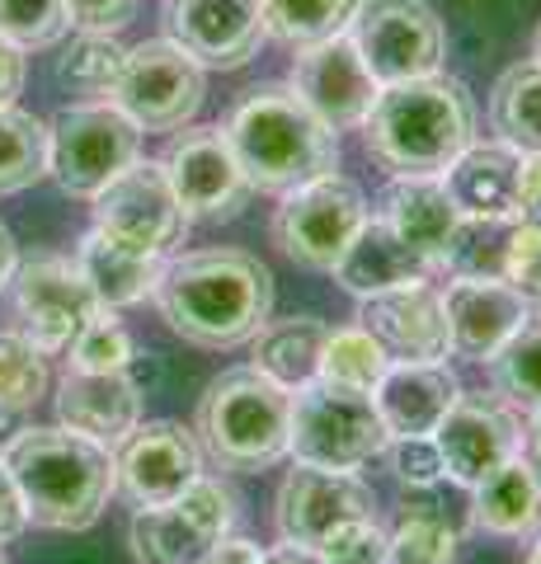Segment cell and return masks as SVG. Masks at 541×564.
I'll use <instances>...</instances> for the list:
<instances>
[{"mask_svg": "<svg viewBox=\"0 0 541 564\" xmlns=\"http://www.w3.org/2000/svg\"><path fill=\"white\" fill-rule=\"evenodd\" d=\"M194 437L207 462L231 475L273 470L288 456L292 391L255 367H231L198 395Z\"/></svg>", "mask_w": 541, "mask_h": 564, "instance_id": "obj_5", "label": "cell"}, {"mask_svg": "<svg viewBox=\"0 0 541 564\" xmlns=\"http://www.w3.org/2000/svg\"><path fill=\"white\" fill-rule=\"evenodd\" d=\"M47 352H39L20 329L14 334H0V404L6 410H20L29 414L33 404L47 395Z\"/></svg>", "mask_w": 541, "mask_h": 564, "instance_id": "obj_38", "label": "cell"}, {"mask_svg": "<svg viewBox=\"0 0 541 564\" xmlns=\"http://www.w3.org/2000/svg\"><path fill=\"white\" fill-rule=\"evenodd\" d=\"M288 85L302 95L306 109L335 132L363 128V118L372 113V104L381 95V85L372 80L368 62L358 57V47L348 33H335V39L311 43V47H296Z\"/></svg>", "mask_w": 541, "mask_h": 564, "instance_id": "obj_17", "label": "cell"}, {"mask_svg": "<svg viewBox=\"0 0 541 564\" xmlns=\"http://www.w3.org/2000/svg\"><path fill=\"white\" fill-rule=\"evenodd\" d=\"M66 14L80 33H118L123 24H132L137 0H66Z\"/></svg>", "mask_w": 541, "mask_h": 564, "instance_id": "obj_44", "label": "cell"}, {"mask_svg": "<svg viewBox=\"0 0 541 564\" xmlns=\"http://www.w3.org/2000/svg\"><path fill=\"white\" fill-rule=\"evenodd\" d=\"M348 39H354L377 85L439 76L447 62L443 20L424 0H363L354 24H348Z\"/></svg>", "mask_w": 541, "mask_h": 564, "instance_id": "obj_10", "label": "cell"}, {"mask_svg": "<svg viewBox=\"0 0 541 564\" xmlns=\"http://www.w3.org/2000/svg\"><path fill=\"white\" fill-rule=\"evenodd\" d=\"M387 367H391V352L381 348L363 325L329 329L325 352H321V381H335V386H348V391L372 395L377 381L387 377Z\"/></svg>", "mask_w": 541, "mask_h": 564, "instance_id": "obj_35", "label": "cell"}, {"mask_svg": "<svg viewBox=\"0 0 541 564\" xmlns=\"http://www.w3.org/2000/svg\"><path fill=\"white\" fill-rule=\"evenodd\" d=\"M76 263L85 282L95 288L99 306L109 311H123V306H142L147 296H155V282L165 273V254H147V250H132V245L104 236L99 226L85 231L80 250H76Z\"/></svg>", "mask_w": 541, "mask_h": 564, "instance_id": "obj_27", "label": "cell"}, {"mask_svg": "<svg viewBox=\"0 0 541 564\" xmlns=\"http://www.w3.org/2000/svg\"><path fill=\"white\" fill-rule=\"evenodd\" d=\"M20 90H24V47H14L0 33V104H14Z\"/></svg>", "mask_w": 541, "mask_h": 564, "instance_id": "obj_47", "label": "cell"}, {"mask_svg": "<svg viewBox=\"0 0 541 564\" xmlns=\"http://www.w3.org/2000/svg\"><path fill=\"white\" fill-rule=\"evenodd\" d=\"M316 551L325 564H391V536L377 527V513H368L335 527Z\"/></svg>", "mask_w": 541, "mask_h": 564, "instance_id": "obj_41", "label": "cell"}, {"mask_svg": "<svg viewBox=\"0 0 541 564\" xmlns=\"http://www.w3.org/2000/svg\"><path fill=\"white\" fill-rule=\"evenodd\" d=\"M433 443H439V456H443V480L476 489L490 470L518 456L522 419L513 414L509 400L462 391L447 419L439 423V433H433Z\"/></svg>", "mask_w": 541, "mask_h": 564, "instance_id": "obj_16", "label": "cell"}, {"mask_svg": "<svg viewBox=\"0 0 541 564\" xmlns=\"http://www.w3.org/2000/svg\"><path fill=\"white\" fill-rule=\"evenodd\" d=\"M66 352H72V372H128L137 362L132 334L109 306H99V315L76 334Z\"/></svg>", "mask_w": 541, "mask_h": 564, "instance_id": "obj_39", "label": "cell"}, {"mask_svg": "<svg viewBox=\"0 0 541 564\" xmlns=\"http://www.w3.org/2000/svg\"><path fill=\"white\" fill-rule=\"evenodd\" d=\"M424 278H433V269L387 221L372 217V212L335 263V282L348 296H358V302H368L377 292H391V288H405V282H424Z\"/></svg>", "mask_w": 541, "mask_h": 564, "instance_id": "obj_26", "label": "cell"}, {"mask_svg": "<svg viewBox=\"0 0 541 564\" xmlns=\"http://www.w3.org/2000/svg\"><path fill=\"white\" fill-rule=\"evenodd\" d=\"M457 395L462 381L447 362H391L377 381L372 404L391 437H433Z\"/></svg>", "mask_w": 541, "mask_h": 564, "instance_id": "obj_24", "label": "cell"}, {"mask_svg": "<svg viewBox=\"0 0 541 564\" xmlns=\"http://www.w3.org/2000/svg\"><path fill=\"white\" fill-rule=\"evenodd\" d=\"M0 456L14 475L29 522L47 532H85L118 494L113 452L72 429H24Z\"/></svg>", "mask_w": 541, "mask_h": 564, "instance_id": "obj_2", "label": "cell"}, {"mask_svg": "<svg viewBox=\"0 0 541 564\" xmlns=\"http://www.w3.org/2000/svg\"><path fill=\"white\" fill-rule=\"evenodd\" d=\"M128 47L113 33H76L72 47L57 57V80L76 95H109Z\"/></svg>", "mask_w": 541, "mask_h": 564, "instance_id": "obj_37", "label": "cell"}, {"mask_svg": "<svg viewBox=\"0 0 541 564\" xmlns=\"http://www.w3.org/2000/svg\"><path fill=\"white\" fill-rule=\"evenodd\" d=\"M203 564H264V551H259L255 541H246V536H221Z\"/></svg>", "mask_w": 541, "mask_h": 564, "instance_id": "obj_48", "label": "cell"}, {"mask_svg": "<svg viewBox=\"0 0 541 564\" xmlns=\"http://www.w3.org/2000/svg\"><path fill=\"white\" fill-rule=\"evenodd\" d=\"M518 456L532 466V475L541 480V410H528V423H522V447Z\"/></svg>", "mask_w": 541, "mask_h": 564, "instance_id": "obj_49", "label": "cell"}, {"mask_svg": "<svg viewBox=\"0 0 541 564\" xmlns=\"http://www.w3.org/2000/svg\"><path fill=\"white\" fill-rule=\"evenodd\" d=\"M381 456L391 462V475L405 489H433L443 480V456L433 437H391Z\"/></svg>", "mask_w": 541, "mask_h": 564, "instance_id": "obj_42", "label": "cell"}, {"mask_svg": "<svg viewBox=\"0 0 541 564\" xmlns=\"http://www.w3.org/2000/svg\"><path fill=\"white\" fill-rule=\"evenodd\" d=\"M113 462H118V494L132 508H161L180 499L203 475V447L194 429H184L174 419H155V423H137Z\"/></svg>", "mask_w": 541, "mask_h": 564, "instance_id": "obj_18", "label": "cell"}, {"mask_svg": "<svg viewBox=\"0 0 541 564\" xmlns=\"http://www.w3.org/2000/svg\"><path fill=\"white\" fill-rule=\"evenodd\" d=\"M368 221V198L354 180H344L339 170L306 180L283 193V203L273 212V240L292 263H302L311 273H335L339 254L348 240L358 236V226Z\"/></svg>", "mask_w": 541, "mask_h": 564, "instance_id": "obj_8", "label": "cell"}, {"mask_svg": "<svg viewBox=\"0 0 541 564\" xmlns=\"http://www.w3.org/2000/svg\"><path fill=\"white\" fill-rule=\"evenodd\" d=\"M226 141L255 193H288L339 170V132L325 128L302 104V95L278 80L255 85L236 99L226 118Z\"/></svg>", "mask_w": 541, "mask_h": 564, "instance_id": "obj_3", "label": "cell"}, {"mask_svg": "<svg viewBox=\"0 0 541 564\" xmlns=\"http://www.w3.org/2000/svg\"><path fill=\"white\" fill-rule=\"evenodd\" d=\"M457 527L447 522L443 503L429 499V489H410L400 499V518L391 532V564H452L457 560Z\"/></svg>", "mask_w": 541, "mask_h": 564, "instance_id": "obj_31", "label": "cell"}, {"mask_svg": "<svg viewBox=\"0 0 541 564\" xmlns=\"http://www.w3.org/2000/svg\"><path fill=\"white\" fill-rule=\"evenodd\" d=\"M165 325L194 348H240L273 315V273L250 250H194L155 282Z\"/></svg>", "mask_w": 541, "mask_h": 564, "instance_id": "obj_1", "label": "cell"}, {"mask_svg": "<svg viewBox=\"0 0 541 564\" xmlns=\"http://www.w3.org/2000/svg\"><path fill=\"white\" fill-rule=\"evenodd\" d=\"M47 174V122L0 104V198L24 193Z\"/></svg>", "mask_w": 541, "mask_h": 564, "instance_id": "obj_33", "label": "cell"}, {"mask_svg": "<svg viewBox=\"0 0 541 564\" xmlns=\"http://www.w3.org/2000/svg\"><path fill=\"white\" fill-rule=\"evenodd\" d=\"M161 165L188 221H231L255 198V184L240 170L226 128H180Z\"/></svg>", "mask_w": 541, "mask_h": 564, "instance_id": "obj_14", "label": "cell"}, {"mask_svg": "<svg viewBox=\"0 0 541 564\" xmlns=\"http://www.w3.org/2000/svg\"><path fill=\"white\" fill-rule=\"evenodd\" d=\"M518 174H522V151L509 141H470V147L443 170V184L452 193L462 217H485V221H518Z\"/></svg>", "mask_w": 541, "mask_h": 564, "instance_id": "obj_25", "label": "cell"}, {"mask_svg": "<svg viewBox=\"0 0 541 564\" xmlns=\"http://www.w3.org/2000/svg\"><path fill=\"white\" fill-rule=\"evenodd\" d=\"M518 226L541 231V151L522 155V174H518Z\"/></svg>", "mask_w": 541, "mask_h": 564, "instance_id": "obj_45", "label": "cell"}, {"mask_svg": "<svg viewBox=\"0 0 541 564\" xmlns=\"http://www.w3.org/2000/svg\"><path fill=\"white\" fill-rule=\"evenodd\" d=\"M537 532H541V527H537Z\"/></svg>", "mask_w": 541, "mask_h": 564, "instance_id": "obj_56", "label": "cell"}, {"mask_svg": "<svg viewBox=\"0 0 541 564\" xmlns=\"http://www.w3.org/2000/svg\"><path fill=\"white\" fill-rule=\"evenodd\" d=\"M329 339V325L321 315H288V321H269L255 334V358L250 367L264 372L269 381L288 386V391H302L306 381L321 377V352Z\"/></svg>", "mask_w": 541, "mask_h": 564, "instance_id": "obj_29", "label": "cell"}, {"mask_svg": "<svg viewBox=\"0 0 541 564\" xmlns=\"http://www.w3.org/2000/svg\"><path fill=\"white\" fill-rule=\"evenodd\" d=\"M485 367H490L495 395H504L509 404H522V410H541V311H532L528 325Z\"/></svg>", "mask_w": 541, "mask_h": 564, "instance_id": "obj_34", "label": "cell"}, {"mask_svg": "<svg viewBox=\"0 0 541 564\" xmlns=\"http://www.w3.org/2000/svg\"><path fill=\"white\" fill-rule=\"evenodd\" d=\"M20 433H24V414H20V410H6V404H0V447H10Z\"/></svg>", "mask_w": 541, "mask_h": 564, "instance_id": "obj_52", "label": "cell"}, {"mask_svg": "<svg viewBox=\"0 0 541 564\" xmlns=\"http://www.w3.org/2000/svg\"><path fill=\"white\" fill-rule=\"evenodd\" d=\"M264 564H325V560H321V551H311V545L283 541V545H273V551L264 555Z\"/></svg>", "mask_w": 541, "mask_h": 564, "instance_id": "obj_50", "label": "cell"}, {"mask_svg": "<svg viewBox=\"0 0 541 564\" xmlns=\"http://www.w3.org/2000/svg\"><path fill=\"white\" fill-rule=\"evenodd\" d=\"M14 269H20V245H14V236H10V226L0 221V292L10 288V278H14Z\"/></svg>", "mask_w": 541, "mask_h": 564, "instance_id": "obj_51", "label": "cell"}, {"mask_svg": "<svg viewBox=\"0 0 541 564\" xmlns=\"http://www.w3.org/2000/svg\"><path fill=\"white\" fill-rule=\"evenodd\" d=\"M142 155V128L118 104H66L47 122V174L66 198H95Z\"/></svg>", "mask_w": 541, "mask_h": 564, "instance_id": "obj_7", "label": "cell"}, {"mask_svg": "<svg viewBox=\"0 0 541 564\" xmlns=\"http://www.w3.org/2000/svg\"><path fill=\"white\" fill-rule=\"evenodd\" d=\"M363 0H259L264 10V33L283 47H311L335 33H348Z\"/></svg>", "mask_w": 541, "mask_h": 564, "instance_id": "obj_32", "label": "cell"}, {"mask_svg": "<svg viewBox=\"0 0 541 564\" xmlns=\"http://www.w3.org/2000/svg\"><path fill=\"white\" fill-rule=\"evenodd\" d=\"M504 278H509L532 306H541V231L513 226L509 259H504Z\"/></svg>", "mask_w": 541, "mask_h": 564, "instance_id": "obj_43", "label": "cell"}, {"mask_svg": "<svg viewBox=\"0 0 541 564\" xmlns=\"http://www.w3.org/2000/svg\"><path fill=\"white\" fill-rule=\"evenodd\" d=\"M490 128L513 151H541V62H513L490 90Z\"/></svg>", "mask_w": 541, "mask_h": 564, "instance_id": "obj_30", "label": "cell"}, {"mask_svg": "<svg viewBox=\"0 0 541 564\" xmlns=\"http://www.w3.org/2000/svg\"><path fill=\"white\" fill-rule=\"evenodd\" d=\"M24 527H29L24 499H20V489H14V475L6 466V456H0V545H10Z\"/></svg>", "mask_w": 541, "mask_h": 564, "instance_id": "obj_46", "label": "cell"}, {"mask_svg": "<svg viewBox=\"0 0 541 564\" xmlns=\"http://www.w3.org/2000/svg\"><path fill=\"white\" fill-rule=\"evenodd\" d=\"M240 513L236 489L217 475H198L180 499L161 508H137L128 541L142 564H203L221 536H231Z\"/></svg>", "mask_w": 541, "mask_h": 564, "instance_id": "obj_9", "label": "cell"}, {"mask_svg": "<svg viewBox=\"0 0 541 564\" xmlns=\"http://www.w3.org/2000/svg\"><path fill=\"white\" fill-rule=\"evenodd\" d=\"M377 217L387 221L433 273H439L447 245H452V236H457L462 212H457V203H452L443 174H396V180L381 188Z\"/></svg>", "mask_w": 541, "mask_h": 564, "instance_id": "obj_23", "label": "cell"}, {"mask_svg": "<svg viewBox=\"0 0 541 564\" xmlns=\"http://www.w3.org/2000/svg\"><path fill=\"white\" fill-rule=\"evenodd\" d=\"M165 39L180 43L198 66H246L264 33L259 0H165Z\"/></svg>", "mask_w": 541, "mask_h": 564, "instance_id": "obj_19", "label": "cell"}, {"mask_svg": "<svg viewBox=\"0 0 541 564\" xmlns=\"http://www.w3.org/2000/svg\"><path fill=\"white\" fill-rule=\"evenodd\" d=\"M518 221H485V217H462L457 236H452L443 254V273L452 278H504V259H509Z\"/></svg>", "mask_w": 541, "mask_h": 564, "instance_id": "obj_36", "label": "cell"}, {"mask_svg": "<svg viewBox=\"0 0 541 564\" xmlns=\"http://www.w3.org/2000/svg\"><path fill=\"white\" fill-rule=\"evenodd\" d=\"M109 95L142 132H180L203 109L207 80H203V66L180 43L147 39L128 47L123 70H118Z\"/></svg>", "mask_w": 541, "mask_h": 564, "instance_id": "obj_11", "label": "cell"}, {"mask_svg": "<svg viewBox=\"0 0 541 564\" xmlns=\"http://www.w3.org/2000/svg\"><path fill=\"white\" fill-rule=\"evenodd\" d=\"M363 141L391 174H443L476 141V99L443 70L381 85L372 113L363 118Z\"/></svg>", "mask_w": 541, "mask_h": 564, "instance_id": "obj_4", "label": "cell"}, {"mask_svg": "<svg viewBox=\"0 0 541 564\" xmlns=\"http://www.w3.org/2000/svg\"><path fill=\"white\" fill-rule=\"evenodd\" d=\"M95 226L104 236L132 245V250H147V254H170L174 245L188 236V221L180 198L170 188V174L161 161H137L109 180L95 193Z\"/></svg>", "mask_w": 541, "mask_h": 564, "instance_id": "obj_13", "label": "cell"}, {"mask_svg": "<svg viewBox=\"0 0 541 564\" xmlns=\"http://www.w3.org/2000/svg\"><path fill=\"white\" fill-rule=\"evenodd\" d=\"M470 527L485 536H528L541 527V480L513 456L470 489Z\"/></svg>", "mask_w": 541, "mask_h": 564, "instance_id": "obj_28", "label": "cell"}, {"mask_svg": "<svg viewBox=\"0 0 541 564\" xmlns=\"http://www.w3.org/2000/svg\"><path fill=\"white\" fill-rule=\"evenodd\" d=\"M528 564H541V532H537L532 545H528Z\"/></svg>", "mask_w": 541, "mask_h": 564, "instance_id": "obj_53", "label": "cell"}, {"mask_svg": "<svg viewBox=\"0 0 541 564\" xmlns=\"http://www.w3.org/2000/svg\"><path fill=\"white\" fill-rule=\"evenodd\" d=\"M62 429L95 437L104 447H123L128 433L142 423V381L128 372H66L57 386Z\"/></svg>", "mask_w": 541, "mask_h": 564, "instance_id": "obj_22", "label": "cell"}, {"mask_svg": "<svg viewBox=\"0 0 541 564\" xmlns=\"http://www.w3.org/2000/svg\"><path fill=\"white\" fill-rule=\"evenodd\" d=\"M372 508H377L372 485L363 480L358 470H325V466L296 462L283 475V485H278L273 527H278L283 541L311 545V551H316L335 527L354 522V518H368Z\"/></svg>", "mask_w": 541, "mask_h": 564, "instance_id": "obj_15", "label": "cell"}, {"mask_svg": "<svg viewBox=\"0 0 541 564\" xmlns=\"http://www.w3.org/2000/svg\"><path fill=\"white\" fill-rule=\"evenodd\" d=\"M0 564H10V560H6V555H0Z\"/></svg>", "mask_w": 541, "mask_h": 564, "instance_id": "obj_55", "label": "cell"}, {"mask_svg": "<svg viewBox=\"0 0 541 564\" xmlns=\"http://www.w3.org/2000/svg\"><path fill=\"white\" fill-rule=\"evenodd\" d=\"M391 433L368 391H348L335 381H306L292 391V437L288 456L325 470H358L387 452Z\"/></svg>", "mask_w": 541, "mask_h": 564, "instance_id": "obj_6", "label": "cell"}, {"mask_svg": "<svg viewBox=\"0 0 541 564\" xmlns=\"http://www.w3.org/2000/svg\"><path fill=\"white\" fill-rule=\"evenodd\" d=\"M443 306H447L452 352L470 362H490L532 315V302L509 278H452Z\"/></svg>", "mask_w": 541, "mask_h": 564, "instance_id": "obj_21", "label": "cell"}, {"mask_svg": "<svg viewBox=\"0 0 541 564\" xmlns=\"http://www.w3.org/2000/svg\"><path fill=\"white\" fill-rule=\"evenodd\" d=\"M532 57L541 62V29H537V39H532Z\"/></svg>", "mask_w": 541, "mask_h": 564, "instance_id": "obj_54", "label": "cell"}, {"mask_svg": "<svg viewBox=\"0 0 541 564\" xmlns=\"http://www.w3.org/2000/svg\"><path fill=\"white\" fill-rule=\"evenodd\" d=\"M10 306L20 334L39 352H66L72 339L99 315V296L85 282L76 259L62 254H33L20 259V269L10 278Z\"/></svg>", "mask_w": 541, "mask_h": 564, "instance_id": "obj_12", "label": "cell"}, {"mask_svg": "<svg viewBox=\"0 0 541 564\" xmlns=\"http://www.w3.org/2000/svg\"><path fill=\"white\" fill-rule=\"evenodd\" d=\"M66 29H72L66 0H0V33L24 52L62 43Z\"/></svg>", "mask_w": 541, "mask_h": 564, "instance_id": "obj_40", "label": "cell"}, {"mask_svg": "<svg viewBox=\"0 0 541 564\" xmlns=\"http://www.w3.org/2000/svg\"><path fill=\"white\" fill-rule=\"evenodd\" d=\"M358 325L391 352V362H443L452 352L443 292L429 278L368 296L358 306Z\"/></svg>", "mask_w": 541, "mask_h": 564, "instance_id": "obj_20", "label": "cell"}]
</instances>
